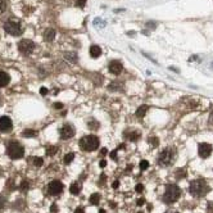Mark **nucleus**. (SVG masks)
<instances>
[{"label": "nucleus", "mask_w": 213, "mask_h": 213, "mask_svg": "<svg viewBox=\"0 0 213 213\" xmlns=\"http://www.w3.org/2000/svg\"><path fill=\"white\" fill-rule=\"evenodd\" d=\"M189 191L193 196L200 198V196H204L209 191V188H208L207 182H205L203 179H196V180H194V181L190 182Z\"/></svg>", "instance_id": "nucleus-1"}, {"label": "nucleus", "mask_w": 213, "mask_h": 213, "mask_svg": "<svg viewBox=\"0 0 213 213\" xmlns=\"http://www.w3.org/2000/svg\"><path fill=\"white\" fill-rule=\"evenodd\" d=\"M175 156H176V149L172 146H167L166 149H163L162 151L159 153V156L157 158V162L159 166L162 167H168L171 164L173 163L175 160Z\"/></svg>", "instance_id": "nucleus-2"}, {"label": "nucleus", "mask_w": 213, "mask_h": 213, "mask_svg": "<svg viewBox=\"0 0 213 213\" xmlns=\"http://www.w3.org/2000/svg\"><path fill=\"white\" fill-rule=\"evenodd\" d=\"M99 141L98 136L95 135H88V136H83L81 140H80V148L82 150H86V151H94L99 148Z\"/></svg>", "instance_id": "nucleus-3"}, {"label": "nucleus", "mask_w": 213, "mask_h": 213, "mask_svg": "<svg viewBox=\"0 0 213 213\" xmlns=\"http://www.w3.org/2000/svg\"><path fill=\"white\" fill-rule=\"evenodd\" d=\"M180 194H181V191H180L177 185H173V184L172 185H168L163 194V202L166 204H173L180 198Z\"/></svg>", "instance_id": "nucleus-4"}, {"label": "nucleus", "mask_w": 213, "mask_h": 213, "mask_svg": "<svg viewBox=\"0 0 213 213\" xmlns=\"http://www.w3.org/2000/svg\"><path fill=\"white\" fill-rule=\"evenodd\" d=\"M6 153H8V156L11 157L12 159H19V158L23 157L25 149L21 144L17 143V141H12V143H9L8 148H6Z\"/></svg>", "instance_id": "nucleus-5"}, {"label": "nucleus", "mask_w": 213, "mask_h": 213, "mask_svg": "<svg viewBox=\"0 0 213 213\" xmlns=\"http://www.w3.org/2000/svg\"><path fill=\"white\" fill-rule=\"evenodd\" d=\"M4 31L6 34L12 35V36H19V35H22V32H23L21 25H19L17 21H13V19H9V21H6L4 23Z\"/></svg>", "instance_id": "nucleus-6"}, {"label": "nucleus", "mask_w": 213, "mask_h": 213, "mask_svg": "<svg viewBox=\"0 0 213 213\" xmlns=\"http://www.w3.org/2000/svg\"><path fill=\"white\" fill-rule=\"evenodd\" d=\"M34 49H35L34 41L28 40V39H23V40H21L18 43V50L22 54H25V55H30L32 51H34Z\"/></svg>", "instance_id": "nucleus-7"}, {"label": "nucleus", "mask_w": 213, "mask_h": 213, "mask_svg": "<svg viewBox=\"0 0 213 213\" xmlns=\"http://www.w3.org/2000/svg\"><path fill=\"white\" fill-rule=\"evenodd\" d=\"M62 191H63V184L60 181H58V180H54V181H51L49 185H48V193H49L50 195L57 196Z\"/></svg>", "instance_id": "nucleus-8"}, {"label": "nucleus", "mask_w": 213, "mask_h": 213, "mask_svg": "<svg viewBox=\"0 0 213 213\" xmlns=\"http://www.w3.org/2000/svg\"><path fill=\"white\" fill-rule=\"evenodd\" d=\"M198 153H199V157L203 158V159L208 158L212 153V145L208 143H200L198 145Z\"/></svg>", "instance_id": "nucleus-9"}, {"label": "nucleus", "mask_w": 213, "mask_h": 213, "mask_svg": "<svg viewBox=\"0 0 213 213\" xmlns=\"http://www.w3.org/2000/svg\"><path fill=\"white\" fill-rule=\"evenodd\" d=\"M13 127L12 119L6 116L0 117V132H11Z\"/></svg>", "instance_id": "nucleus-10"}, {"label": "nucleus", "mask_w": 213, "mask_h": 213, "mask_svg": "<svg viewBox=\"0 0 213 213\" xmlns=\"http://www.w3.org/2000/svg\"><path fill=\"white\" fill-rule=\"evenodd\" d=\"M59 134H60V137H62L63 140H67V139L73 137V135H75V128H73L71 125H64L63 127L60 128Z\"/></svg>", "instance_id": "nucleus-11"}, {"label": "nucleus", "mask_w": 213, "mask_h": 213, "mask_svg": "<svg viewBox=\"0 0 213 213\" xmlns=\"http://www.w3.org/2000/svg\"><path fill=\"white\" fill-rule=\"evenodd\" d=\"M108 68H109V72L113 73V75H119L122 72V69H123V66H122V63L119 60H112L109 63Z\"/></svg>", "instance_id": "nucleus-12"}, {"label": "nucleus", "mask_w": 213, "mask_h": 213, "mask_svg": "<svg viewBox=\"0 0 213 213\" xmlns=\"http://www.w3.org/2000/svg\"><path fill=\"white\" fill-rule=\"evenodd\" d=\"M9 81H11V77H9L8 73L4 72V71H0V88L6 86L9 83Z\"/></svg>", "instance_id": "nucleus-13"}, {"label": "nucleus", "mask_w": 213, "mask_h": 213, "mask_svg": "<svg viewBox=\"0 0 213 213\" xmlns=\"http://www.w3.org/2000/svg\"><path fill=\"white\" fill-rule=\"evenodd\" d=\"M55 35H57V32L54 28H48V30L44 31V39L46 41H53L55 39Z\"/></svg>", "instance_id": "nucleus-14"}, {"label": "nucleus", "mask_w": 213, "mask_h": 213, "mask_svg": "<svg viewBox=\"0 0 213 213\" xmlns=\"http://www.w3.org/2000/svg\"><path fill=\"white\" fill-rule=\"evenodd\" d=\"M90 55L91 58H99L102 55V49L100 46H98V45H91L90 46Z\"/></svg>", "instance_id": "nucleus-15"}, {"label": "nucleus", "mask_w": 213, "mask_h": 213, "mask_svg": "<svg viewBox=\"0 0 213 213\" xmlns=\"http://www.w3.org/2000/svg\"><path fill=\"white\" fill-rule=\"evenodd\" d=\"M148 112V105H140L137 108V111H136V113H135V116H136L137 118H143L144 116H145V113Z\"/></svg>", "instance_id": "nucleus-16"}, {"label": "nucleus", "mask_w": 213, "mask_h": 213, "mask_svg": "<svg viewBox=\"0 0 213 213\" xmlns=\"http://www.w3.org/2000/svg\"><path fill=\"white\" fill-rule=\"evenodd\" d=\"M69 191H71V194L72 195H78L80 191H81V186H80V184L78 182H73L72 185H71V188H69Z\"/></svg>", "instance_id": "nucleus-17"}, {"label": "nucleus", "mask_w": 213, "mask_h": 213, "mask_svg": "<svg viewBox=\"0 0 213 213\" xmlns=\"http://www.w3.org/2000/svg\"><path fill=\"white\" fill-rule=\"evenodd\" d=\"M140 132L139 131H130V132H127V139L130 141H136V140H139V137H140Z\"/></svg>", "instance_id": "nucleus-18"}, {"label": "nucleus", "mask_w": 213, "mask_h": 213, "mask_svg": "<svg viewBox=\"0 0 213 213\" xmlns=\"http://www.w3.org/2000/svg\"><path fill=\"white\" fill-rule=\"evenodd\" d=\"M22 135H23L25 137H35L37 135V131L31 130V128H27V130H25L23 132H22Z\"/></svg>", "instance_id": "nucleus-19"}, {"label": "nucleus", "mask_w": 213, "mask_h": 213, "mask_svg": "<svg viewBox=\"0 0 213 213\" xmlns=\"http://www.w3.org/2000/svg\"><path fill=\"white\" fill-rule=\"evenodd\" d=\"M99 202H100V194H98V193H94L91 196H90V203L91 204H99Z\"/></svg>", "instance_id": "nucleus-20"}, {"label": "nucleus", "mask_w": 213, "mask_h": 213, "mask_svg": "<svg viewBox=\"0 0 213 213\" xmlns=\"http://www.w3.org/2000/svg\"><path fill=\"white\" fill-rule=\"evenodd\" d=\"M122 83L121 82H112L111 85H109V90H111V91H117V90H122Z\"/></svg>", "instance_id": "nucleus-21"}, {"label": "nucleus", "mask_w": 213, "mask_h": 213, "mask_svg": "<svg viewBox=\"0 0 213 213\" xmlns=\"http://www.w3.org/2000/svg\"><path fill=\"white\" fill-rule=\"evenodd\" d=\"M73 158H75V154H73V153H68V154H66V156H64L63 162L66 163V164H69L73 160Z\"/></svg>", "instance_id": "nucleus-22"}, {"label": "nucleus", "mask_w": 213, "mask_h": 213, "mask_svg": "<svg viewBox=\"0 0 213 213\" xmlns=\"http://www.w3.org/2000/svg\"><path fill=\"white\" fill-rule=\"evenodd\" d=\"M64 58H66V59H68V60H71V62H77V54H75V53H67V54H64Z\"/></svg>", "instance_id": "nucleus-23"}, {"label": "nucleus", "mask_w": 213, "mask_h": 213, "mask_svg": "<svg viewBox=\"0 0 213 213\" xmlns=\"http://www.w3.org/2000/svg\"><path fill=\"white\" fill-rule=\"evenodd\" d=\"M89 127L91 128V130H96V128L99 127V122L96 121V119H94V118H91L89 121Z\"/></svg>", "instance_id": "nucleus-24"}, {"label": "nucleus", "mask_w": 213, "mask_h": 213, "mask_svg": "<svg viewBox=\"0 0 213 213\" xmlns=\"http://www.w3.org/2000/svg\"><path fill=\"white\" fill-rule=\"evenodd\" d=\"M28 188H30V184H28L27 180H23V181L21 182V186H19V189L22 190V191H27Z\"/></svg>", "instance_id": "nucleus-25"}, {"label": "nucleus", "mask_w": 213, "mask_h": 213, "mask_svg": "<svg viewBox=\"0 0 213 213\" xmlns=\"http://www.w3.org/2000/svg\"><path fill=\"white\" fill-rule=\"evenodd\" d=\"M57 151H58V148L57 146H49L46 149V154H48V156H54Z\"/></svg>", "instance_id": "nucleus-26"}, {"label": "nucleus", "mask_w": 213, "mask_h": 213, "mask_svg": "<svg viewBox=\"0 0 213 213\" xmlns=\"http://www.w3.org/2000/svg\"><path fill=\"white\" fill-rule=\"evenodd\" d=\"M43 163H44L43 158H39V157H35V158H34V164H35V166L41 167V166H43Z\"/></svg>", "instance_id": "nucleus-27"}, {"label": "nucleus", "mask_w": 213, "mask_h": 213, "mask_svg": "<svg viewBox=\"0 0 213 213\" xmlns=\"http://www.w3.org/2000/svg\"><path fill=\"white\" fill-rule=\"evenodd\" d=\"M148 167H149V162H148V160H141V162H140V170L145 171Z\"/></svg>", "instance_id": "nucleus-28"}, {"label": "nucleus", "mask_w": 213, "mask_h": 213, "mask_svg": "<svg viewBox=\"0 0 213 213\" xmlns=\"http://www.w3.org/2000/svg\"><path fill=\"white\" fill-rule=\"evenodd\" d=\"M135 190H136V193H143L144 185H143V184H137V185L135 186Z\"/></svg>", "instance_id": "nucleus-29"}, {"label": "nucleus", "mask_w": 213, "mask_h": 213, "mask_svg": "<svg viewBox=\"0 0 213 213\" xmlns=\"http://www.w3.org/2000/svg\"><path fill=\"white\" fill-rule=\"evenodd\" d=\"M150 143L153 144V146H158V144H159V140H158V137L153 136V137L150 139Z\"/></svg>", "instance_id": "nucleus-30"}, {"label": "nucleus", "mask_w": 213, "mask_h": 213, "mask_svg": "<svg viewBox=\"0 0 213 213\" xmlns=\"http://www.w3.org/2000/svg\"><path fill=\"white\" fill-rule=\"evenodd\" d=\"M176 176H177V180H181L184 176H185V170H181V172H179L177 171L176 172Z\"/></svg>", "instance_id": "nucleus-31"}, {"label": "nucleus", "mask_w": 213, "mask_h": 213, "mask_svg": "<svg viewBox=\"0 0 213 213\" xmlns=\"http://www.w3.org/2000/svg\"><path fill=\"white\" fill-rule=\"evenodd\" d=\"M5 8H6L5 1H4V0H0V13L4 12V11H5Z\"/></svg>", "instance_id": "nucleus-32"}, {"label": "nucleus", "mask_w": 213, "mask_h": 213, "mask_svg": "<svg viewBox=\"0 0 213 213\" xmlns=\"http://www.w3.org/2000/svg\"><path fill=\"white\" fill-rule=\"evenodd\" d=\"M76 4L80 6V8H83L86 4V0H76Z\"/></svg>", "instance_id": "nucleus-33"}, {"label": "nucleus", "mask_w": 213, "mask_h": 213, "mask_svg": "<svg viewBox=\"0 0 213 213\" xmlns=\"http://www.w3.org/2000/svg\"><path fill=\"white\" fill-rule=\"evenodd\" d=\"M5 205V198L3 195H0V209H3Z\"/></svg>", "instance_id": "nucleus-34"}, {"label": "nucleus", "mask_w": 213, "mask_h": 213, "mask_svg": "<svg viewBox=\"0 0 213 213\" xmlns=\"http://www.w3.org/2000/svg\"><path fill=\"white\" fill-rule=\"evenodd\" d=\"M50 212H51V213H57V212H58V205H57V204H51Z\"/></svg>", "instance_id": "nucleus-35"}, {"label": "nucleus", "mask_w": 213, "mask_h": 213, "mask_svg": "<svg viewBox=\"0 0 213 213\" xmlns=\"http://www.w3.org/2000/svg\"><path fill=\"white\" fill-rule=\"evenodd\" d=\"M111 158H112L113 160H116V159H117V149H116V150H113L112 153H111Z\"/></svg>", "instance_id": "nucleus-36"}, {"label": "nucleus", "mask_w": 213, "mask_h": 213, "mask_svg": "<svg viewBox=\"0 0 213 213\" xmlns=\"http://www.w3.org/2000/svg\"><path fill=\"white\" fill-rule=\"evenodd\" d=\"M53 107H54L55 109H62V108H63V104H62V103H54Z\"/></svg>", "instance_id": "nucleus-37"}, {"label": "nucleus", "mask_w": 213, "mask_h": 213, "mask_svg": "<svg viewBox=\"0 0 213 213\" xmlns=\"http://www.w3.org/2000/svg\"><path fill=\"white\" fill-rule=\"evenodd\" d=\"M8 186H9V188H11L9 190H13V189L15 188V184L13 182V180H9V182H8Z\"/></svg>", "instance_id": "nucleus-38"}, {"label": "nucleus", "mask_w": 213, "mask_h": 213, "mask_svg": "<svg viewBox=\"0 0 213 213\" xmlns=\"http://www.w3.org/2000/svg\"><path fill=\"white\" fill-rule=\"evenodd\" d=\"M136 204H137V205H144V204H145V199H144V198H140V199H139V200L136 202Z\"/></svg>", "instance_id": "nucleus-39"}, {"label": "nucleus", "mask_w": 213, "mask_h": 213, "mask_svg": "<svg viewBox=\"0 0 213 213\" xmlns=\"http://www.w3.org/2000/svg\"><path fill=\"white\" fill-rule=\"evenodd\" d=\"M118 186H119V181H118V180H116V181L112 184V188L113 189H118Z\"/></svg>", "instance_id": "nucleus-40"}, {"label": "nucleus", "mask_w": 213, "mask_h": 213, "mask_svg": "<svg viewBox=\"0 0 213 213\" xmlns=\"http://www.w3.org/2000/svg\"><path fill=\"white\" fill-rule=\"evenodd\" d=\"M40 94L41 95H46L48 94V89L46 88H41L40 89Z\"/></svg>", "instance_id": "nucleus-41"}, {"label": "nucleus", "mask_w": 213, "mask_h": 213, "mask_svg": "<svg viewBox=\"0 0 213 213\" xmlns=\"http://www.w3.org/2000/svg\"><path fill=\"white\" fill-rule=\"evenodd\" d=\"M146 26H148V27H150V28H153V30H154V28H156V22H148Z\"/></svg>", "instance_id": "nucleus-42"}, {"label": "nucleus", "mask_w": 213, "mask_h": 213, "mask_svg": "<svg viewBox=\"0 0 213 213\" xmlns=\"http://www.w3.org/2000/svg\"><path fill=\"white\" fill-rule=\"evenodd\" d=\"M75 213H85V211H83V208H81V207H78V208H76V211H75Z\"/></svg>", "instance_id": "nucleus-43"}, {"label": "nucleus", "mask_w": 213, "mask_h": 213, "mask_svg": "<svg viewBox=\"0 0 213 213\" xmlns=\"http://www.w3.org/2000/svg\"><path fill=\"white\" fill-rule=\"evenodd\" d=\"M107 153H108V150H107V149H105V148H103V149L100 150V154H102V156H105V154H107Z\"/></svg>", "instance_id": "nucleus-44"}, {"label": "nucleus", "mask_w": 213, "mask_h": 213, "mask_svg": "<svg viewBox=\"0 0 213 213\" xmlns=\"http://www.w3.org/2000/svg\"><path fill=\"white\" fill-rule=\"evenodd\" d=\"M99 164H100V167H105L107 166V160L103 159V160H100V163H99Z\"/></svg>", "instance_id": "nucleus-45"}, {"label": "nucleus", "mask_w": 213, "mask_h": 213, "mask_svg": "<svg viewBox=\"0 0 213 213\" xmlns=\"http://www.w3.org/2000/svg\"><path fill=\"white\" fill-rule=\"evenodd\" d=\"M209 122H211V123H213V109H212L211 114H209Z\"/></svg>", "instance_id": "nucleus-46"}, {"label": "nucleus", "mask_w": 213, "mask_h": 213, "mask_svg": "<svg viewBox=\"0 0 213 213\" xmlns=\"http://www.w3.org/2000/svg\"><path fill=\"white\" fill-rule=\"evenodd\" d=\"M131 168H132V166L130 164V166H127V167H126V171H131Z\"/></svg>", "instance_id": "nucleus-47"}, {"label": "nucleus", "mask_w": 213, "mask_h": 213, "mask_svg": "<svg viewBox=\"0 0 213 213\" xmlns=\"http://www.w3.org/2000/svg\"><path fill=\"white\" fill-rule=\"evenodd\" d=\"M118 149H125V144H121V145H119Z\"/></svg>", "instance_id": "nucleus-48"}, {"label": "nucleus", "mask_w": 213, "mask_h": 213, "mask_svg": "<svg viewBox=\"0 0 213 213\" xmlns=\"http://www.w3.org/2000/svg\"><path fill=\"white\" fill-rule=\"evenodd\" d=\"M99 213H105V211H104V209H100V211H99Z\"/></svg>", "instance_id": "nucleus-49"}, {"label": "nucleus", "mask_w": 213, "mask_h": 213, "mask_svg": "<svg viewBox=\"0 0 213 213\" xmlns=\"http://www.w3.org/2000/svg\"><path fill=\"white\" fill-rule=\"evenodd\" d=\"M176 213H179V212H176Z\"/></svg>", "instance_id": "nucleus-50"}]
</instances>
